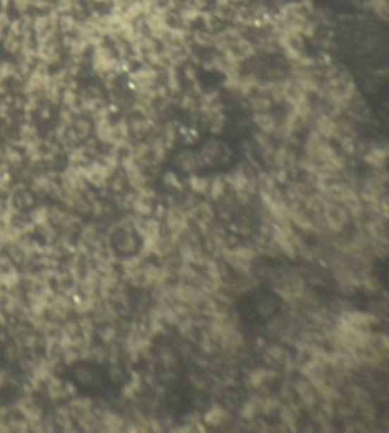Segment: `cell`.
Returning <instances> with one entry per match:
<instances>
[{"label":"cell","instance_id":"6da1fadb","mask_svg":"<svg viewBox=\"0 0 389 433\" xmlns=\"http://www.w3.org/2000/svg\"><path fill=\"white\" fill-rule=\"evenodd\" d=\"M20 78L17 73V67L14 60H0V88H6L9 83ZM22 80V78H20Z\"/></svg>","mask_w":389,"mask_h":433},{"label":"cell","instance_id":"7a4b0ae2","mask_svg":"<svg viewBox=\"0 0 389 433\" xmlns=\"http://www.w3.org/2000/svg\"><path fill=\"white\" fill-rule=\"evenodd\" d=\"M31 2L32 0H9V8L18 16L22 14H31Z\"/></svg>","mask_w":389,"mask_h":433},{"label":"cell","instance_id":"3957f363","mask_svg":"<svg viewBox=\"0 0 389 433\" xmlns=\"http://www.w3.org/2000/svg\"><path fill=\"white\" fill-rule=\"evenodd\" d=\"M227 418V412L223 410L222 408H219V406H216V408H213L209 413H207V417H206V420H207V422L209 425H211V426H218V425H221V422Z\"/></svg>","mask_w":389,"mask_h":433},{"label":"cell","instance_id":"277c9868","mask_svg":"<svg viewBox=\"0 0 389 433\" xmlns=\"http://www.w3.org/2000/svg\"><path fill=\"white\" fill-rule=\"evenodd\" d=\"M256 122H257V125H259L265 133H271V131H274V130H276V122H274V119H272V117L268 116V114H257V116H256Z\"/></svg>","mask_w":389,"mask_h":433},{"label":"cell","instance_id":"5b68a950","mask_svg":"<svg viewBox=\"0 0 389 433\" xmlns=\"http://www.w3.org/2000/svg\"><path fill=\"white\" fill-rule=\"evenodd\" d=\"M11 20H13V17L11 14H9L8 9L0 8V40H2V37L6 34Z\"/></svg>","mask_w":389,"mask_h":433},{"label":"cell","instance_id":"8992f818","mask_svg":"<svg viewBox=\"0 0 389 433\" xmlns=\"http://www.w3.org/2000/svg\"><path fill=\"white\" fill-rule=\"evenodd\" d=\"M190 183H192L193 189L197 192H206L207 190V180L199 178V176H193Z\"/></svg>","mask_w":389,"mask_h":433},{"label":"cell","instance_id":"52a82bcc","mask_svg":"<svg viewBox=\"0 0 389 433\" xmlns=\"http://www.w3.org/2000/svg\"><path fill=\"white\" fill-rule=\"evenodd\" d=\"M181 222H183V214L178 210H171L169 212V225H171V227L177 228Z\"/></svg>","mask_w":389,"mask_h":433},{"label":"cell","instance_id":"ba28073f","mask_svg":"<svg viewBox=\"0 0 389 433\" xmlns=\"http://www.w3.org/2000/svg\"><path fill=\"white\" fill-rule=\"evenodd\" d=\"M231 181H233V184H235L236 189H243V187H245L247 183H248L247 176L243 175V173H240V172H237V173L233 175V176H231Z\"/></svg>","mask_w":389,"mask_h":433},{"label":"cell","instance_id":"9c48e42d","mask_svg":"<svg viewBox=\"0 0 389 433\" xmlns=\"http://www.w3.org/2000/svg\"><path fill=\"white\" fill-rule=\"evenodd\" d=\"M181 167H184V169H192V167L194 166V157L190 155L189 152L183 154L181 155Z\"/></svg>","mask_w":389,"mask_h":433},{"label":"cell","instance_id":"30bf717a","mask_svg":"<svg viewBox=\"0 0 389 433\" xmlns=\"http://www.w3.org/2000/svg\"><path fill=\"white\" fill-rule=\"evenodd\" d=\"M223 181L222 180H216V181H213V184H211V195H213V198H218V196H221L222 193H223Z\"/></svg>","mask_w":389,"mask_h":433},{"label":"cell","instance_id":"8fae6325","mask_svg":"<svg viewBox=\"0 0 389 433\" xmlns=\"http://www.w3.org/2000/svg\"><path fill=\"white\" fill-rule=\"evenodd\" d=\"M134 207H135V210H137L139 213H142V214H149L151 213V207L146 204V202H142V201H135L134 202Z\"/></svg>","mask_w":389,"mask_h":433}]
</instances>
